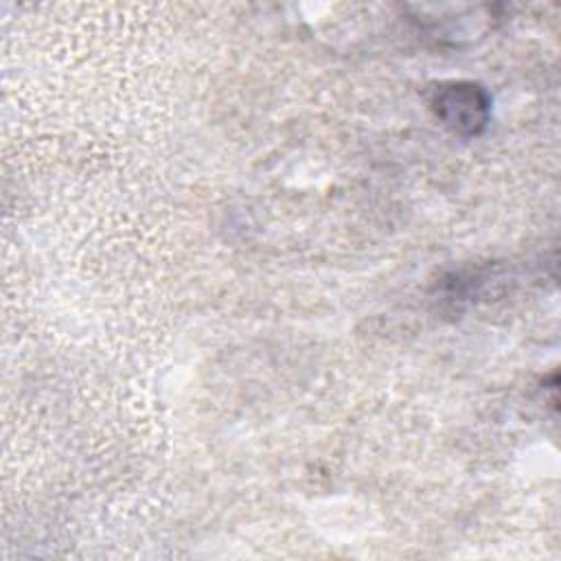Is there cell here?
I'll use <instances>...</instances> for the list:
<instances>
[{"label": "cell", "mask_w": 561, "mask_h": 561, "mask_svg": "<svg viewBox=\"0 0 561 561\" xmlns=\"http://www.w3.org/2000/svg\"><path fill=\"white\" fill-rule=\"evenodd\" d=\"M491 105V94L478 81H440L430 90L434 116L460 138H476L489 127Z\"/></svg>", "instance_id": "obj_1"}]
</instances>
